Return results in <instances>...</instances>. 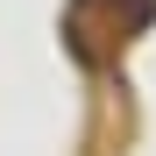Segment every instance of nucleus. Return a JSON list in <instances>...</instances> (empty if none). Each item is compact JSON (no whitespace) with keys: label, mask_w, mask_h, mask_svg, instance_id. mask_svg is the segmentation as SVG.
Segmentation results:
<instances>
[{"label":"nucleus","mask_w":156,"mask_h":156,"mask_svg":"<svg viewBox=\"0 0 156 156\" xmlns=\"http://www.w3.org/2000/svg\"><path fill=\"white\" fill-rule=\"evenodd\" d=\"M156 21V0H71L64 29H71V50L85 64H107L121 43H135Z\"/></svg>","instance_id":"1"}]
</instances>
